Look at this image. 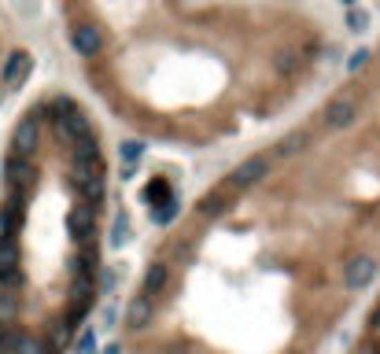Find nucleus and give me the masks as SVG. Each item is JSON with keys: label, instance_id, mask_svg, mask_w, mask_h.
<instances>
[{"label": "nucleus", "instance_id": "nucleus-1", "mask_svg": "<svg viewBox=\"0 0 380 354\" xmlns=\"http://www.w3.org/2000/svg\"><path fill=\"white\" fill-rule=\"evenodd\" d=\"M70 56L122 126L207 148L288 111L329 56L303 0H56Z\"/></svg>", "mask_w": 380, "mask_h": 354}, {"label": "nucleus", "instance_id": "nucleus-2", "mask_svg": "<svg viewBox=\"0 0 380 354\" xmlns=\"http://www.w3.org/2000/svg\"><path fill=\"white\" fill-rule=\"evenodd\" d=\"M111 163L89 111L45 92L0 148V354H67L100 295Z\"/></svg>", "mask_w": 380, "mask_h": 354}]
</instances>
